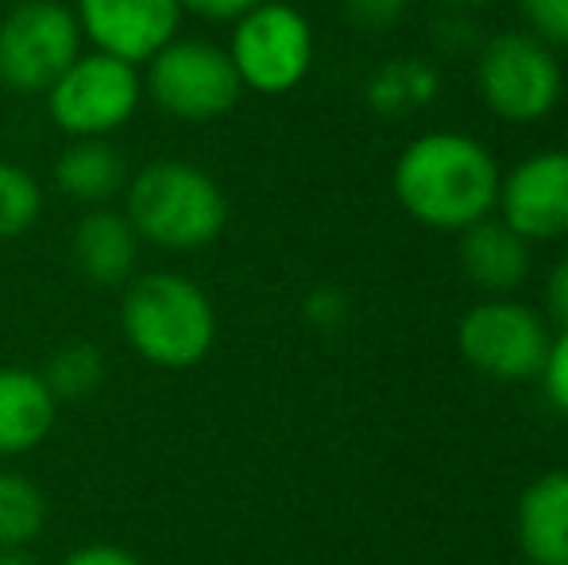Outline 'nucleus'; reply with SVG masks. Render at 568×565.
<instances>
[{
    "label": "nucleus",
    "instance_id": "1",
    "mask_svg": "<svg viewBox=\"0 0 568 565\" xmlns=\"http://www.w3.org/2000/svg\"><path fill=\"white\" fill-rule=\"evenodd\" d=\"M499 163L468 132H422L398 151L390 186L418 225L437 233H464L491 218L499 202Z\"/></svg>",
    "mask_w": 568,
    "mask_h": 565
},
{
    "label": "nucleus",
    "instance_id": "2",
    "mask_svg": "<svg viewBox=\"0 0 568 565\" xmlns=\"http://www.w3.org/2000/svg\"><path fill=\"white\" fill-rule=\"evenodd\" d=\"M124 218L140 244L163 252H202L225 233L229 198L205 167L186 159H155L124 186Z\"/></svg>",
    "mask_w": 568,
    "mask_h": 565
},
{
    "label": "nucleus",
    "instance_id": "3",
    "mask_svg": "<svg viewBox=\"0 0 568 565\" xmlns=\"http://www.w3.org/2000/svg\"><path fill=\"white\" fill-rule=\"evenodd\" d=\"M120 333L151 369L186 372L217 345V306L190 275L151 272L128 283L120 299Z\"/></svg>",
    "mask_w": 568,
    "mask_h": 565
},
{
    "label": "nucleus",
    "instance_id": "4",
    "mask_svg": "<svg viewBox=\"0 0 568 565\" xmlns=\"http://www.w3.org/2000/svg\"><path fill=\"white\" fill-rule=\"evenodd\" d=\"M143 74V101L179 124L221 121L244 98L229 51L213 39H171Z\"/></svg>",
    "mask_w": 568,
    "mask_h": 565
},
{
    "label": "nucleus",
    "instance_id": "5",
    "mask_svg": "<svg viewBox=\"0 0 568 565\" xmlns=\"http://www.w3.org/2000/svg\"><path fill=\"white\" fill-rule=\"evenodd\" d=\"M229 59L244 90L260 98H283L298 90L314 70L317 39L310 20L286 0H263L232 23Z\"/></svg>",
    "mask_w": 568,
    "mask_h": 565
},
{
    "label": "nucleus",
    "instance_id": "6",
    "mask_svg": "<svg viewBox=\"0 0 568 565\" xmlns=\"http://www.w3.org/2000/svg\"><path fill=\"white\" fill-rule=\"evenodd\" d=\"M78 16L62 0H23L0 16V90L43 98L82 54Z\"/></svg>",
    "mask_w": 568,
    "mask_h": 565
},
{
    "label": "nucleus",
    "instance_id": "7",
    "mask_svg": "<svg viewBox=\"0 0 568 565\" xmlns=\"http://www.w3.org/2000/svg\"><path fill=\"white\" fill-rule=\"evenodd\" d=\"M43 98L51 124L70 140H113L140 113L143 74L113 54L82 51Z\"/></svg>",
    "mask_w": 568,
    "mask_h": 565
},
{
    "label": "nucleus",
    "instance_id": "8",
    "mask_svg": "<svg viewBox=\"0 0 568 565\" xmlns=\"http://www.w3.org/2000/svg\"><path fill=\"white\" fill-rule=\"evenodd\" d=\"M476 90L507 124H538L557 109L565 74L557 54L530 31H503L476 54Z\"/></svg>",
    "mask_w": 568,
    "mask_h": 565
},
{
    "label": "nucleus",
    "instance_id": "9",
    "mask_svg": "<svg viewBox=\"0 0 568 565\" xmlns=\"http://www.w3.org/2000/svg\"><path fill=\"white\" fill-rule=\"evenodd\" d=\"M549 325L534 306L515 299H487L460 317V356L487 380L523 384L534 380L549 353Z\"/></svg>",
    "mask_w": 568,
    "mask_h": 565
},
{
    "label": "nucleus",
    "instance_id": "10",
    "mask_svg": "<svg viewBox=\"0 0 568 565\" xmlns=\"http://www.w3.org/2000/svg\"><path fill=\"white\" fill-rule=\"evenodd\" d=\"M499 221L526 244L568 236V151L546 148L518 159L499 179Z\"/></svg>",
    "mask_w": 568,
    "mask_h": 565
},
{
    "label": "nucleus",
    "instance_id": "11",
    "mask_svg": "<svg viewBox=\"0 0 568 565\" xmlns=\"http://www.w3.org/2000/svg\"><path fill=\"white\" fill-rule=\"evenodd\" d=\"M74 16L90 51L113 54L128 67H148L171 39H179V0H74Z\"/></svg>",
    "mask_w": 568,
    "mask_h": 565
},
{
    "label": "nucleus",
    "instance_id": "12",
    "mask_svg": "<svg viewBox=\"0 0 568 565\" xmlns=\"http://www.w3.org/2000/svg\"><path fill=\"white\" fill-rule=\"evenodd\" d=\"M59 423V400L36 369H0V461L39 450Z\"/></svg>",
    "mask_w": 568,
    "mask_h": 565
},
{
    "label": "nucleus",
    "instance_id": "13",
    "mask_svg": "<svg viewBox=\"0 0 568 565\" xmlns=\"http://www.w3.org/2000/svg\"><path fill=\"white\" fill-rule=\"evenodd\" d=\"M70 260H74L78 275L93 286H128L140 260V236L128 225L124 213L98 210L82 213L70 236Z\"/></svg>",
    "mask_w": 568,
    "mask_h": 565
},
{
    "label": "nucleus",
    "instance_id": "14",
    "mask_svg": "<svg viewBox=\"0 0 568 565\" xmlns=\"http://www.w3.org/2000/svg\"><path fill=\"white\" fill-rule=\"evenodd\" d=\"M460 268L479 291L507 299L530 275V244L499 218H484L460 233Z\"/></svg>",
    "mask_w": 568,
    "mask_h": 565
},
{
    "label": "nucleus",
    "instance_id": "15",
    "mask_svg": "<svg viewBox=\"0 0 568 565\" xmlns=\"http://www.w3.org/2000/svg\"><path fill=\"white\" fill-rule=\"evenodd\" d=\"M518 546L530 565H568V473L538 476L515 512Z\"/></svg>",
    "mask_w": 568,
    "mask_h": 565
},
{
    "label": "nucleus",
    "instance_id": "16",
    "mask_svg": "<svg viewBox=\"0 0 568 565\" xmlns=\"http://www.w3.org/2000/svg\"><path fill=\"white\" fill-rule=\"evenodd\" d=\"M51 179L70 202L98 210L109 198L124 194L128 163L113 140H70L54 159Z\"/></svg>",
    "mask_w": 568,
    "mask_h": 565
},
{
    "label": "nucleus",
    "instance_id": "17",
    "mask_svg": "<svg viewBox=\"0 0 568 565\" xmlns=\"http://www.w3.org/2000/svg\"><path fill=\"white\" fill-rule=\"evenodd\" d=\"M437 70L422 59H395L379 67L364 85L367 105L379 117H406L414 109H426L437 98Z\"/></svg>",
    "mask_w": 568,
    "mask_h": 565
},
{
    "label": "nucleus",
    "instance_id": "18",
    "mask_svg": "<svg viewBox=\"0 0 568 565\" xmlns=\"http://www.w3.org/2000/svg\"><path fill=\"white\" fill-rule=\"evenodd\" d=\"M47 527V496L23 473L0 468V551H28Z\"/></svg>",
    "mask_w": 568,
    "mask_h": 565
},
{
    "label": "nucleus",
    "instance_id": "19",
    "mask_svg": "<svg viewBox=\"0 0 568 565\" xmlns=\"http://www.w3.org/2000/svg\"><path fill=\"white\" fill-rule=\"evenodd\" d=\"M39 376L51 387L59 407L62 403H82L105 384V353L90 341H67V345L54 349Z\"/></svg>",
    "mask_w": 568,
    "mask_h": 565
},
{
    "label": "nucleus",
    "instance_id": "20",
    "mask_svg": "<svg viewBox=\"0 0 568 565\" xmlns=\"http://www.w3.org/2000/svg\"><path fill=\"white\" fill-rule=\"evenodd\" d=\"M43 218V186L20 163L0 159V241H16Z\"/></svg>",
    "mask_w": 568,
    "mask_h": 565
},
{
    "label": "nucleus",
    "instance_id": "21",
    "mask_svg": "<svg viewBox=\"0 0 568 565\" xmlns=\"http://www.w3.org/2000/svg\"><path fill=\"white\" fill-rule=\"evenodd\" d=\"M518 12L526 20V31L541 39L549 51L557 47L568 51V0H518Z\"/></svg>",
    "mask_w": 568,
    "mask_h": 565
},
{
    "label": "nucleus",
    "instance_id": "22",
    "mask_svg": "<svg viewBox=\"0 0 568 565\" xmlns=\"http://www.w3.org/2000/svg\"><path fill=\"white\" fill-rule=\"evenodd\" d=\"M341 4H344V20L356 31L383 36V31H390L403 20L410 0H341Z\"/></svg>",
    "mask_w": 568,
    "mask_h": 565
},
{
    "label": "nucleus",
    "instance_id": "23",
    "mask_svg": "<svg viewBox=\"0 0 568 565\" xmlns=\"http://www.w3.org/2000/svg\"><path fill=\"white\" fill-rule=\"evenodd\" d=\"M538 376H541V384H546L549 403L568 418V330L549 337V353Z\"/></svg>",
    "mask_w": 568,
    "mask_h": 565
},
{
    "label": "nucleus",
    "instance_id": "24",
    "mask_svg": "<svg viewBox=\"0 0 568 565\" xmlns=\"http://www.w3.org/2000/svg\"><path fill=\"white\" fill-rule=\"evenodd\" d=\"M302 314L314 325H322V330H333V325H341L344 314H348V299H344L341 291H333V286H317V291L306 294V302H302Z\"/></svg>",
    "mask_w": 568,
    "mask_h": 565
},
{
    "label": "nucleus",
    "instance_id": "25",
    "mask_svg": "<svg viewBox=\"0 0 568 565\" xmlns=\"http://www.w3.org/2000/svg\"><path fill=\"white\" fill-rule=\"evenodd\" d=\"M182 12L197 16V20H213V23H236L244 12L260 8L263 0H179Z\"/></svg>",
    "mask_w": 568,
    "mask_h": 565
},
{
    "label": "nucleus",
    "instance_id": "26",
    "mask_svg": "<svg viewBox=\"0 0 568 565\" xmlns=\"http://www.w3.org/2000/svg\"><path fill=\"white\" fill-rule=\"evenodd\" d=\"M59 565H143V562L135 558V554L128 551V546L90 543V546H78V551H70Z\"/></svg>",
    "mask_w": 568,
    "mask_h": 565
},
{
    "label": "nucleus",
    "instance_id": "27",
    "mask_svg": "<svg viewBox=\"0 0 568 565\" xmlns=\"http://www.w3.org/2000/svg\"><path fill=\"white\" fill-rule=\"evenodd\" d=\"M546 314L554 317L561 330H568V256L557 260L546 275Z\"/></svg>",
    "mask_w": 568,
    "mask_h": 565
},
{
    "label": "nucleus",
    "instance_id": "28",
    "mask_svg": "<svg viewBox=\"0 0 568 565\" xmlns=\"http://www.w3.org/2000/svg\"><path fill=\"white\" fill-rule=\"evenodd\" d=\"M0 565H39L28 551H0Z\"/></svg>",
    "mask_w": 568,
    "mask_h": 565
},
{
    "label": "nucleus",
    "instance_id": "29",
    "mask_svg": "<svg viewBox=\"0 0 568 565\" xmlns=\"http://www.w3.org/2000/svg\"><path fill=\"white\" fill-rule=\"evenodd\" d=\"M434 4H442V8H487V4H495V0H434Z\"/></svg>",
    "mask_w": 568,
    "mask_h": 565
},
{
    "label": "nucleus",
    "instance_id": "30",
    "mask_svg": "<svg viewBox=\"0 0 568 565\" xmlns=\"http://www.w3.org/2000/svg\"><path fill=\"white\" fill-rule=\"evenodd\" d=\"M0 4H8V8H12V4H23V0H0Z\"/></svg>",
    "mask_w": 568,
    "mask_h": 565
}]
</instances>
